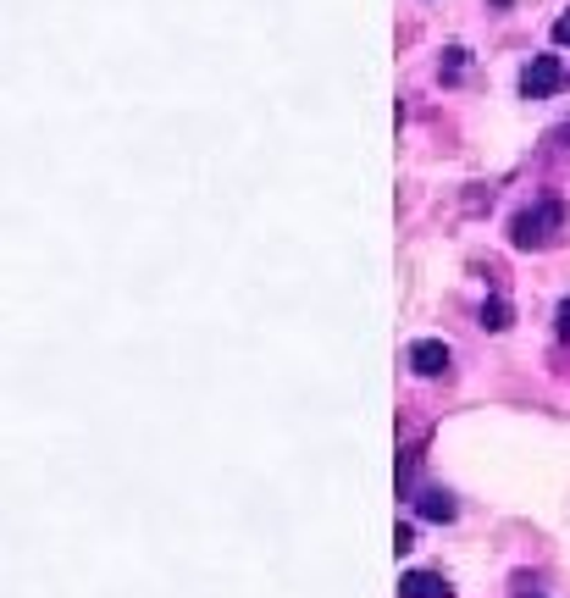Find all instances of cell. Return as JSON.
I'll return each instance as SVG.
<instances>
[{
	"instance_id": "obj_2",
	"label": "cell",
	"mask_w": 570,
	"mask_h": 598,
	"mask_svg": "<svg viewBox=\"0 0 570 598\" xmlns=\"http://www.w3.org/2000/svg\"><path fill=\"white\" fill-rule=\"evenodd\" d=\"M565 84H570V72H565V61H559V56H532V61H526V72H521V95L526 100H548V95H559Z\"/></svg>"
},
{
	"instance_id": "obj_9",
	"label": "cell",
	"mask_w": 570,
	"mask_h": 598,
	"mask_svg": "<svg viewBox=\"0 0 570 598\" xmlns=\"http://www.w3.org/2000/svg\"><path fill=\"white\" fill-rule=\"evenodd\" d=\"M554 333L570 338V299H559V311H554Z\"/></svg>"
},
{
	"instance_id": "obj_10",
	"label": "cell",
	"mask_w": 570,
	"mask_h": 598,
	"mask_svg": "<svg viewBox=\"0 0 570 598\" xmlns=\"http://www.w3.org/2000/svg\"><path fill=\"white\" fill-rule=\"evenodd\" d=\"M554 45H570V12H565V17H559V23H554Z\"/></svg>"
},
{
	"instance_id": "obj_4",
	"label": "cell",
	"mask_w": 570,
	"mask_h": 598,
	"mask_svg": "<svg viewBox=\"0 0 570 598\" xmlns=\"http://www.w3.org/2000/svg\"><path fill=\"white\" fill-rule=\"evenodd\" d=\"M399 598H454L443 571H404L399 576Z\"/></svg>"
},
{
	"instance_id": "obj_6",
	"label": "cell",
	"mask_w": 570,
	"mask_h": 598,
	"mask_svg": "<svg viewBox=\"0 0 570 598\" xmlns=\"http://www.w3.org/2000/svg\"><path fill=\"white\" fill-rule=\"evenodd\" d=\"M510 322H515L510 299H499V294H493V299H487V305H482V327H487V333H504V327H510Z\"/></svg>"
},
{
	"instance_id": "obj_11",
	"label": "cell",
	"mask_w": 570,
	"mask_h": 598,
	"mask_svg": "<svg viewBox=\"0 0 570 598\" xmlns=\"http://www.w3.org/2000/svg\"><path fill=\"white\" fill-rule=\"evenodd\" d=\"M554 139H559V144H565V150H570V122H565V128H559V133H554Z\"/></svg>"
},
{
	"instance_id": "obj_3",
	"label": "cell",
	"mask_w": 570,
	"mask_h": 598,
	"mask_svg": "<svg viewBox=\"0 0 570 598\" xmlns=\"http://www.w3.org/2000/svg\"><path fill=\"white\" fill-rule=\"evenodd\" d=\"M449 344H443V338H416V344H410V371H416V377H443V371H449Z\"/></svg>"
},
{
	"instance_id": "obj_8",
	"label": "cell",
	"mask_w": 570,
	"mask_h": 598,
	"mask_svg": "<svg viewBox=\"0 0 570 598\" xmlns=\"http://www.w3.org/2000/svg\"><path fill=\"white\" fill-rule=\"evenodd\" d=\"M410 549H416V532H410V527H393V554H410Z\"/></svg>"
},
{
	"instance_id": "obj_7",
	"label": "cell",
	"mask_w": 570,
	"mask_h": 598,
	"mask_svg": "<svg viewBox=\"0 0 570 598\" xmlns=\"http://www.w3.org/2000/svg\"><path fill=\"white\" fill-rule=\"evenodd\" d=\"M465 56H471V50H465V45H449V50H443V61H438L443 84H454V78H460V72H465Z\"/></svg>"
},
{
	"instance_id": "obj_5",
	"label": "cell",
	"mask_w": 570,
	"mask_h": 598,
	"mask_svg": "<svg viewBox=\"0 0 570 598\" xmlns=\"http://www.w3.org/2000/svg\"><path fill=\"white\" fill-rule=\"evenodd\" d=\"M416 515H421V521H454V515H460V504H454L443 488H421L416 493Z\"/></svg>"
},
{
	"instance_id": "obj_1",
	"label": "cell",
	"mask_w": 570,
	"mask_h": 598,
	"mask_svg": "<svg viewBox=\"0 0 570 598\" xmlns=\"http://www.w3.org/2000/svg\"><path fill=\"white\" fill-rule=\"evenodd\" d=\"M559 233H565V205L559 200H537V205H526V211H515V222H510L515 250H548Z\"/></svg>"
}]
</instances>
